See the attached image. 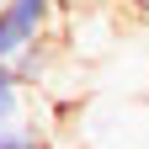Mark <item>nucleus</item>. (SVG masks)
Returning <instances> with one entry per match:
<instances>
[{
    "label": "nucleus",
    "mask_w": 149,
    "mask_h": 149,
    "mask_svg": "<svg viewBox=\"0 0 149 149\" xmlns=\"http://www.w3.org/2000/svg\"><path fill=\"white\" fill-rule=\"evenodd\" d=\"M0 149H48V139L37 133V128H6V133H0Z\"/></svg>",
    "instance_id": "20e7f679"
},
{
    "label": "nucleus",
    "mask_w": 149,
    "mask_h": 149,
    "mask_svg": "<svg viewBox=\"0 0 149 149\" xmlns=\"http://www.w3.org/2000/svg\"><path fill=\"white\" fill-rule=\"evenodd\" d=\"M16 74H22V85H32V80H43V69H48V43H32L27 53H16V64H11Z\"/></svg>",
    "instance_id": "7ed1b4c3"
},
{
    "label": "nucleus",
    "mask_w": 149,
    "mask_h": 149,
    "mask_svg": "<svg viewBox=\"0 0 149 149\" xmlns=\"http://www.w3.org/2000/svg\"><path fill=\"white\" fill-rule=\"evenodd\" d=\"M59 6H64V0H59Z\"/></svg>",
    "instance_id": "423d86ee"
},
{
    "label": "nucleus",
    "mask_w": 149,
    "mask_h": 149,
    "mask_svg": "<svg viewBox=\"0 0 149 149\" xmlns=\"http://www.w3.org/2000/svg\"><path fill=\"white\" fill-rule=\"evenodd\" d=\"M59 0H6L0 6V64H16V53L43 43L53 27Z\"/></svg>",
    "instance_id": "f257e3e1"
},
{
    "label": "nucleus",
    "mask_w": 149,
    "mask_h": 149,
    "mask_svg": "<svg viewBox=\"0 0 149 149\" xmlns=\"http://www.w3.org/2000/svg\"><path fill=\"white\" fill-rule=\"evenodd\" d=\"M0 6H6V0H0Z\"/></svg>",
    "instance_id": "39448f33"
},
{
    "label": "nucleus",
    "mask_w": 149,
    "mask_h": 149,
    "mask_svg": "<svg viewBox=\"0 0 149 149\" xmlns=\"http://www.w3.org/2000/svg\"><path fill=\"white\" fill-rule=\"evenodd\" d=\"M16 117H22V74L11 64H0V133L16 128Z\"/></svg>",
    "instance_id": "f03ea898"
}]
</instances>
